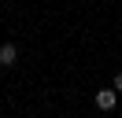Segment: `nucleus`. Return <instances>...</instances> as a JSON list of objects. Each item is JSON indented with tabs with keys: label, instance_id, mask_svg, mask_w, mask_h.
Masks as SVG:
<instances>
[{
	"label": "nucleus",
	"instance_id": "20e7f679",
	"mask_svg": "<svg viewBox=\"0 0 122 118\" xmlns=\"http://www.w3.org/2000/svg\"><path fill=\"white\" fill-rule=\"evenodd\" d=\"M0 70H4V63H0Z\"/></svg>",
	"mask_w": 122,
	"mask_h": 118
},
{
	"label": "nucleus",
	"instance_id": "f03ea898",
	"mask_svg": "<svg viewBox=\"0 0 122 118\" xmlns=\"http://www.w3.org/2000/svg\"><path fill=\"white\" fill-rule=\"evenodd\" d=\"M15 59H19L15 44H0V63H4V66H15Z\"/></svg>",
	"mask_w": 122,
	"mask_h": 118
},
{
	"label": "nucleus",
	"instance_id": "f257e3e1",
	"mask_svg": "<svg viewBox=\"0 0 122 118\" xmlns=\"http://www.w3.org/2000/svg\"><path fill=\"white\" fill-rule=\"evenodd\" d=\"M115 103H118V92H115V85L96 92V107H100V111H115Z\"/></svg>",
	"mask_w": 122,
	"mask_h": 118
},
{
	"label": "nucleus",
	"instance_id": "7ed1b4c3",
	"mask_svg": "<svg viewBox=\"0 0 122 118\" xmlns=\"http://www.w3.org/2000/svg\"><path fill=\"white\" fill-rule=\"evenodd\" d=\"M115 92H122V74H115Z\"/></svg>",
	"mask_w": 122,
	"mask_h": 118
}]
</instances>
